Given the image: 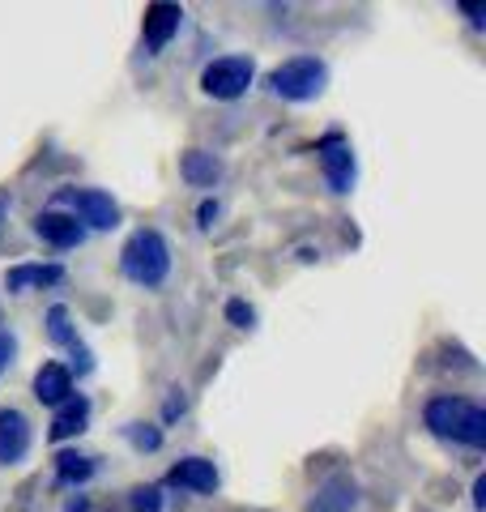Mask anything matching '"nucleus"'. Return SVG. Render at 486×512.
I'll return each mask as SVG.
<instances>
[{
    "label": "nucleus",
    "instance_id": "1",
    "mask_svg": "<svg viewBox=\"0 0 486 512\" xmlns=\"http://www.w3.org/2000/svg\"><path fill=\"white\" fill-rule=\"evenodd\" d=\"M423 419L435 436H444V440H457L469 448L486 444V410L474 406L469 397H431Z\"/></svg>",
    "mask_w": 486,
    "mask_h": 512
},
{
    "label": "nucleus",
    "instance_id": "2",
    "mask_svg": "<svg viewBox=\"0 0 486 512\" xmlns=\"http://www.w3.org/2000/svg\"><path fill=\"white\" fill-rule=\"evenodd\" d=\"M120 265L137 286H158L171 274V248L158 231H137L120 252Z\"/></svg>",
    "mask_w": 486,
    "mask_h": 512
},
{
    "label": "nucleus",
    "instance_id": "3",
    "mask_svg": "<svg viewBox=\"0 0 486 512\" xmlns=\"http://www.w3.org/2000/svg\"><path fill=\"white\" fill-rule=\"evenodd\" d=\"M324 82H329V69H324V60H316V56H295V60H286L269 73L273 94L286 99V103L316 99V94L324 90Z\"/></svg>",
    "mask_w": 486,
    "mask_h": 512
},
{
    "label": "nucleus",
    "instance_id": "4",
    "mask_svg": "<svg viewBox=\"0 0 486 512\" xmlns=\"http://www.w3.org/2000/svg\"><path fill=\"white\" fill-rule=\"evenodd\" d=\"M252 60L248 56H222L214 64H205V73H201V90L209 94V99H239L243 90L252 86Z\"/></svg>",
    "mask_w": 486,
    "mask_h": 512
},
{
    "label": "nucleus",
    "instance_id": "5",
    "mask_svg": "<svg viewBox=\"0 0 486 512\" xmlns=\"http://www.w3.org/2000/svg\"><path fill=\"white\" fill-rule=\"evenodd\" d=\"M64 205H73V210L81 214V222H90L94 231H111L120 227V205L107 197V192L99 188H77V192H60Z\"/></svg>",
    "mask_w": 486,
    "mask_h": 512
},
{
    "label": "nucleus",
    "instance_id": "6",
    "mask_svg": "<svg viewBox=\"0 0 486 512\" xmlns=\"http://www.w3.org/2000/svg\"><path fill=\"white\" fill-rule=\"evenodd\" d=\"M180 22H184V9L180 5H150L145 9V22H141V30H145V47L150 52H162L175 35H180Z\"/></svg>",
    "mask_w": 486,
    "mask_h": 512
},
{
    "label": "nucleus",
    "instance_id": "7",
    "mask_svg": "<svg viewBox=\"0 0 486 512\" xmlns=\"http://www.w3.org/2000/svg\"><path fill=\"white\" fill-rule=\"evenodd\" d=\"M30 448V423L22 410H0V466L22 461Z\"/></svg>",
    "mask_w": 486,
    "mask_h": 512
},
{
    "label": "nucleus",
    "instance_id": "8",
    "mask_svg": "<svg viewBox=\"0 0 486 512\" xmlns=\"http://www.w3.org/2000/svg\"><path fill=\"white\" fill-rule=\"evenodd\" d=\"M35 235H39V239H47L52 248H77L81 239H86V227H81L77 218H69V214L47 210V214H39V218H35Z\"/></svg>",
    "mask_w": 486,
    "mask_h": 512
},
{
    "label": "nucleus",
    "instance_id": "9",
    "mask_svg": "<svg viewBox=\"0 0 486 512\" xmlns=\"http://www.w3.org/2000/svg\"><path fill=\"white\" fill-rule=\"evenodd\" d=\"M320 163H324V175H329L333 192H350V184H354V154H350V146H342V137L324 141Z\"/></svg>",
    "mask_w": 486,
    "mask_h": 512
},
{
    "label": "nucleus",
    "instance_id": "10",
    "mask_svg": "<svg viewBox=\"0 0 486 512\" xmlns=\"http://www.w3.org/2000/svg\"><path fill=\"white\" fill-rule=\"evenodd\" d=\"M35 397L43 406H64L73 397V376L60 363H43L35 372Z\"/></svg>",
    "mask_w": 486,
    "mask_h": 512
},
{
    "label": "nucleus",
    "instance_id": "11",
    "mask_svg": "<svg viewBox=\"0 0 486 512\" xmlns=\"http://www.w3.org/2000/svg\"><path fill=\"white\" fill-rule=\"evenodd\" d=\"M60 278H64L60 265H13V269H5V291L26 295V291H35V286H56Z\"/></svg>",
    "mask_w": 486,
    "mask_h": 512
},
{
    "label": "nucleus",
    "instance_id": "12",
    "mask_svg": "<svg viewBox=\"0 0 486 512\" xmlns=\"http://www.w3.org/2000/svg\"><path fill=\"white\" fill-rule=\"evenodd\" d=\"M171 483H175V487L197 491V495H205V491H214V487H218V470H214V461H205V457H184L180 466L171 470Z\"/></svg>",
    "mask_w": 486,
    "mask_h": 512
},
{
    "label": "nucleus",
    "instance_id": "13",
    "mask_svg": "<svg viewBox=\"0 0 486 512\" xmlns=\"http://www.w3.org/2000/svg\"><path fill=\"white\" fill-rule=\"evenodd\" d=\"M354 500H359V491H354L350 478L346 474H333L329 483L320 487V495L312 500V508H307V512H350Z\"/></svg>",
    "mask_w": 486,
    "mask_h": 512
},
{
    "label": "nucleus",
    "instance_id": "14",
    "mask_svg": "<svg viewBox=\"0 0 486 512\" xmlns=\"http://www.w3.org/2000/svg\"><path fill=\"white\" fill-rule=\"evenodd\" d=\"M86 419H90V402L86 397H69L64 406H56V419H52V440H69V436H81L86 431Z\"/></svg>",
    "mask_w": 486,
    "mask_h": 512
},
{
    "label": "nucleus",
    "instance_id": "15",
    "mask_svg": "<svg viewBox=\"0 0 486 512\" xmlns=\"http://www.w3.org/2000/svg\"><path fill=\"white\" fill-rule=\"evenodd\" d=\"M180 175L188 184H197V188H214L218 184V175H222V163L214 154H205V150H188L180 158Z\"/></svg>",
    "mask_w": 486,
    "mask_h": 512
},
{
    "label": "nucleus",
    "instance_id": "16",
    "mask_svg": "<svg viewBox=\"0 0 486 512\" xmlns=\"http://www.w3.org/2000/svg\"><path fill=\"white\" fill-rule=\"evenodd\" d=\"M56 474H60V483H86V478L94 474V461L77 457V453H60L56 457Z\"/></svg>",
    "mask_w": 486,
    "mask_h": 512
},
{
    "label": "nucleus",
    "instance_id": "17",
    "mask_svg": "<svg viewBox=\"0 0 486 512\" xmlns=\"http://www.w3.org/2000/svg\"><path fill=\"white\" fill-rule=\"evenodd\" d=\"M47 333H52V342H60V346H77V338H73V325H69V308H47Z\"/></svg>",
    "mask_w": 486,
    "mask_h": 512
},
{
    "label": "nucleus",
    "instance_id": "18",
    "mask_svg": "<svg viewBox=\"0 0 486 512\" xmlns=\"http://www.w3.org/2000/svg\"><path fill=\"white\" fill-rule=\"evenodd\" d=\"M226 320H231L235 329H252L256 312H252V308H248V303H243V299H231V303H226Z\"/></svg>",
    "mask_w": 486,
    "mask_h": 512
},
{
    "label": "nucleus",
    "instance_id": "19",
    "mask_svg": "<svg viewBox=\"0 0 486 512\" xmlns=\"http://www.w3.org/2000/svg\"><path fill=\"white\" fill-rule=\"evenodd\" d=\"M128 440H133L137 448H145V453H154V448L162 444V436H158V431H154V427H141V423H133V427H128Z\"/></svg>",
    "mask_w": 486,
    "mask_h": 512
},
{
    "label": "nucleus",
    "instance_id": "20",
    "mask_svg": "<svg viewBox=\"0 0 486 512\" xmlns=\"http://www.w3.org/2000/svg\"><path fill=\"white\" fill-rule=\"evenodd\" d=\"M133 508H137V512H158V508H162L158 487H137V491H133Z\"/></svg>",
    "mask_w": 486,
    "mask_h": 512
},
{
    "label": "nucleus",
    "instance_id": "21",
    "mask_svg": "<svg viewBox=\"0 0 486 512\" xmlns=\"http://www.w3.org/2000/svg\"><path fill=\"white\" fill-rule=\"evenodd\" d=\"M197 218H201V227H214V218H218V201H205L201 210H197Z\"/></svg>",
    "mask_w": 486,
    "mask_h": 512
},
{
    "label": "nucleus",
    "instance_id": "22",
    "mask_svg": "<svg viewBox=\"0 0 486 512\" xmlns=\"http://www.w3.org/2000/svg\"><path fill=\"white\" fill-rule=\"evenodd\" d=\"M13 350H18V342H13L9 333H0V367H5V363L13 359Z\"/></svg>",
    "mask_w": 486,
    "mask_h": 512
},
{
    "label": "nucleus",
    "instance_id": "23",
    "mask_svg": "<svg viewBox=\"0 0 486 512\" xmlns=\"http://www.w3.org/2000/svg\"><path fill=\"white\" fill-rule=\"evenodd\" d=\"M461 13H469V22L474 26H486V9L482 5H461Z\"/></svg>",
    "mask_w": 486,
    "mask_h": 512
},
{
    "label": "nucleus",
    "instance_id": "24",
    "mask_svg": "<svg viewBox=\"0 0 486 512\" xmlns=\"http://www.w3.org/2000/svg\"><path fill=\"white\" fill-rule=\"evenodd\" d=\"M474 504L486 508V478H478V483H474Z\"/></svg>",
    "mask_w": 486,
    "mask_h": 512
},
{
    "label": "nucleus",
    "instance_id": "25",
    "mask_svg": "<svg viewBox=\"0 0 486 512\" xmlns=\"http://www.w3.org/2000/svg\"><path fill=\"white\" fill-rule=\"evenodd\" d=\"M64 512H90V504L86 500H69V504H64Z\"/></svg>",
    "mask_w": 486,
    "mask_h": 512
},
{
    "label": "nucleus",
    "instance_id": "26",
    "mask_svg": "<svg viewBox=\"0 0 486 512\" xmlns=\"http://www.w3.org/2000/svg\"><path fill=\"white\" fill-rule=\"evenodd\" d=\"M5 214H9V197L0 192V222H5Z\"/></svg>",
    "mask_w": 486,
    "mask_h": 512
}]
</instances>
